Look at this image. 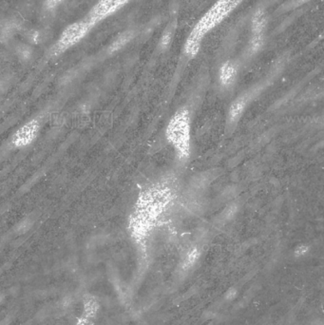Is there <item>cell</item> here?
Wrapping results in <instances>:
<instances>
[{"mask_svg": "<svg viewBox=\"0 0 324 325\" xmlns=\"http://www.w3.org/2000/svg\"><path fill=\"white\" fill-rule=\"evenodd\" d=\"M172 184L160 181L141 191L128 220V230L133 242L146 252L149 238L157 229L175 201Z\"/></svg>", "mask_w": 324, "mask_h": 325, "instance_id": "6da1fadb", "label": "cell"}, {"mask_svg": "<svg viewBox=\"0 0 324 325\" xmlns=\"http://www.w3.org/2000/svg\"><path fill=\"white\" fill-rule=\"evenodd\" d=\"M243 1L244 0H218L202 16L188 35L184 45V53L186 56L189 58L195 57L199 53L202 38L212 29L218 26L224 19L228 18Z\"/></svg>", "mask_w": 324, "mask_h": 325, "instance_id": "7a4b0ae2", "label": "cell"}, {"mask_svg": "<svg viewBox=\"0 0 324 325\" xmlns=\"http://www.w3.org/2000/svg\"><path fill=\"white\" fill-rule=\"evenodd\" d=\"M165 136L177 160L181 163L187 162L191 155V115L186 106L178 109L170 117Z\"/></svg>", "mask_w": 324, "mask_h": 325, "instance_id": "3957f363", "label": "cell"}, {"mask_svg": "<svg viewBox=\"0 0 324 325\" xmlns=\"http://www.w3.org/2000/svg\"><path fill=\"white\" fill-rule=\"evenodd\" d=\"M92 29L93 27L85 18L68 25L63 30L57 41L53 45L52 54L53 56H58L67 52L70 48L78 44Z\"/></svg>", "mask_w": 324, "mask_h": 325, "instance_id": "277c9868", "label": "cell"}, {"mask_svg": "<svg viewBox=\"0 0 324 325\" xmlns=\"http://www.w3.org/2000/svg\"><path fill=\"white\" fill-rule=\"evenodd\" d=\"M130 1L132 0H99L88 12L85 18L94 28L98 23L102 22L105 18L113 16L117 11L123 8Z\"/></svg>", "mask_w": 324, "mask_h": 325, "instance_id": "5b68a950", "label": "cell"}, {"mask_svg": "<svg viewBox=\"0 0 324 325\" xmlns=\"http://www.w3.org/2000/svg\"><path fill=\"white\" fill-rule=\"evenodd\" d=\"M256 95L255 91H246L235 98L229 105L227 115V129L228 132L234 131L244 115L246 114L247 107L254 100Z\"/></svg>", "mask_w": 324, "mask_h": 325, "instance_id": "8992f818", "label": "cell"}, {"mask_svg": "<svg viewBox=\"0 0 324 325\" xmlns=\"http://www.w3.org/2000/svg\"><path fill=\"white\" fill-rule=\"evenodd\" d=\"M40 122L38 119H32L19 127L11 137V146L16 149H24L32 145L40 132Z\"/></svg>", "mask_w": 324, "mask_h": 325, "instance_id": "52a82bcc", "label": "cell"}, {"mask_svg": "<svg viewBox=\"0 0 324 325\" xmlns=\"http://www.w3.org/2000/svg\"><path fill=\"white\" fill-rule=\"evenodd\" d=\"M266 27V16L263 9H259L252 18V37L250 41V52L257 53L263 43V32Z\"/></svg>", "mask_w": 324, "mask_h": 325, "instance_id": "ba28073f", "label": "cell"}, {"mask_svg": "<svg viewBox=\"0 0 324 325\" xmlns=\"http://www.w3.org/2000/svg\"><path fill=\"white\" fill-rule=\"evenodd\" d=\"M237 73H238V71H237L236 66L234 65V63H232L231 61L225 62L220 68V85L223 88H230L236 81Z\"/></svg>", "mask_w": 324, "mask_h": 325, "instance_id": "9c48e42d", "label": "cell"}, {"mask_svg": "<svg viewBox=\"0 0 324 325\" xmlns=\"http://www.w3.org/2000/svg\"><path fill=\"white\" fill-rule=\"evenodd\" d=\"M199 257H200V249L198 248V246H189L183 256V260H182L183 269L186 270V269H189L190 267H192L193 264L196 263V261L199 259Z\"/></svg>", "mask_w": 324, "mask_h": 325, "instance_id": "30bf717a", "label": "cell"}, {"mask_svg": "<svg viewBox=\"0 0 324 325\" xmlns=\"http://www.w3.org/2000/svg\"><path fill=\"white\" fill-rule=\"evenodd\" d=\"M99 308L96 299L93 297H87L84 303V316L87 319H91L96 315L97 310Z\"/></svg>", "mask_w": 324, "mask_h": 325, "instance_id": "8fae6325", "label": "cell"}, {"mask_svg": "<svg viewBox=\"0 0 324 325\" xmlns=\"http://www.w3.org/2000/svg\"><path fill=\"white\" fill-rule=\"evenodd\" d=\"M132 33H125L123 35H120L115 41L114 44L112 45L111 47V52H115L117 50H119L120 48H122L124 45L129 42V40L132 38Z\"/></svg>", "mask_w": 324, "mask_h": 325, "instance_id": "7c38bea8", "label": "cell"}, {"mask_svg": "<svg viewBox=\"0 0 324 325\" xmlns=\"http://www.w3.org/2000/svg\"><path fill=\"white\" fill-rule=\"evenodd\" d=\"M63 1L64 0H45V6L48 10H53L61 4Z\"/></svg>", "mask_w": 324, "mask_h": 325, "instance_id": "4fadbf2b", "label": "cell"}, {"mask_svg": "<svg viewBox=\"0 0 324 325\" xmlns=\"http://www.w3.org/2000/svg\"><path fill=\"white\" fill-rule=\"evenodd\" d=\"M308 246H304V245H302V246H299L297 247V249L295 250V254H296V256H302L304 255L305 253H306L307 251H308Z\"/></svg>", "mask_w": 324, "mask_h": 325, "instance_id": "5bb4252c", "label": "cell"}, {"mask_svg": "<svg viewBox=\"0 0 324 325\" xmlns=\"http://www.w3.org/2000/svg\"><path fill=\"white\" fill-rule=\"evenodd\" d=\"M76 325H91V323L89 322V319H87L85 317H81L77 321Z\"/></svg>", "mask_w": 324, "mask_h": 325, "instance_id": "9a60e30c", "label": "cell"}, {"mask_svg": "<svg viewBox=\"0 0 324 325\" xmlns=\"http://www.w3.org/2000/svg\"><path fill=\"white\" fill-rule=\"evenodd\" d=\"M169 40H170V34H167V35L164 36L163 41H162V45L163 46H167L169 43Z\"/></svg>", "mask_w": 324, "mask_h": 325, "instance_id": "2e32d148", "label": "cell"}, {"mask_svg": "<svg viewBox=\"0 0 324 325\" xmlns=\"http://www.w3.org/2000/svg\"><path fill=\"white\" fill-rule=\"evenodd\" d=\"M306 1H308V0H298V5H300V4H302V3L306 2Z\"/></svg>", "mask_w": 324, "mask_h": 325, "instance_id": "e0dca14e", "label": "cell"}]
</instances>
